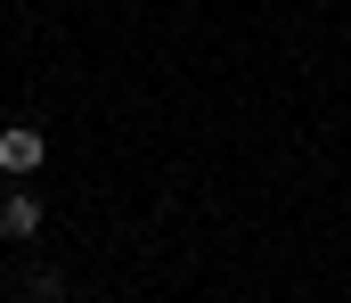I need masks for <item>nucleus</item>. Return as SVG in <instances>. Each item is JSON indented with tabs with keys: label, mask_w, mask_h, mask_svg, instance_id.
<instances>
[{
	"label": "nucleus",
	"mask_w": 351,
	"mask_h": 303,
	"mask_svg": "<svg viewBox=\"0 0 351 303\" xmlns=\"http://www.w3.org/2000/svg\"><path fill=\"white\" fill-rule=\"evenodd\" d=\"M0 229L8 238H33L41 229V197H0Z\"/></svg>",
	"instance_id": "nucleus-2"
},
{
	"label": "nucleus",
	"mask_w": 351,
	"mask_h": 303,
	"mask_svg": "<svg viewBox=\"0 0 351 303\" xmlns=\"http://www.w3.org/2000/svg\"><path fill=\"white\" fill-rule=\"evenodd\" d=\"M41 156H49V139L33 123H8L0 131V172H41Z\"/></svg>",
	"instance_id": "nucleus-1"
}]
</instances>
